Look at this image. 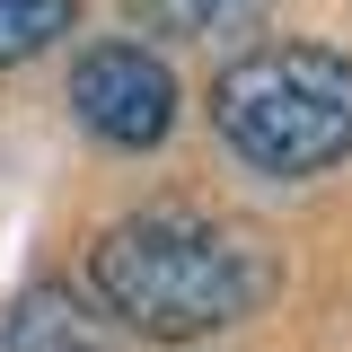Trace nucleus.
Here are the masks:
<instances>
[{"label":"nucleus","instance_id":"obj_2","mask_svg":"<svg viewBox=\"0 0 352 352\" xmlns=\"http://www.w3.org/2000/svg\"><path fill=\"white\" fill-rule=\"evenodd\" d=\"M212 132L256 176H317L352 150V53L247 44L212 80Z\"/></svg>","mask_w":352,"mask_h":352},{"label":"nucleus","instance_id":"obj_6","mask_svg":"<svg viewBox=\"0 0 352 352\" xmlns=\"http://www.w3.org/2000/svg\"><path fill=\"white\" fill-rule=\"evenodd\" d=\"M80 27V0H0V71L36 62Z\"/></svg>","mask_w":352,"mask_h":352},{"label":"nucleus","instance_id":"obj_3","mask_svg":"<svg viewBox=\"0 0 352 352\" xmlns=\"http://www.w3.org/2000/svg\"><path fill=\"white\" fill-rule=\"evenodd\" d=\"M176 71L150 53V44H88L80 62H71V115H80L106 150H159L176 132Z\"/></svg>","mask_w":352,"mask_h":352},{"label":"nucleus","instance_id":"obj_1","mask_svg":"<svg viewBox=\"0 0 352 352\" xmlns=\"http://www.w3.org/2000/svg\"><path fill=\"white\" fill-rule=\"evenodd\" d=\"M97 308L141 344H212L238 317H256L273 291V264L247 229L203 212H124L88 247Z\"/></svg>","mask_w":352,"mask_h":352},{"label":"nucleus","instance_id":"obj_5","mask_svg":"<svg viewBox=\"0 0 352 352\" xmlns=\"http://www.w3.org/2000/svg\"><path fill=\"white\" fill-rule=\"evenodd\" d=\"M273 0H132V18L141 27H159V36H247Z\"/></svg>","mask_w":352,"mask_h":352},{"label":"nucleus","instance_id":"obj_4","mask_svg":"<svg viewBox=\"0 0 352 352\" xmlns=\"http://www.w3.org/2000/svg\"><path fill=\"white\" fill-rule=\"evenodd\" d=\"M0 352H106V335H97V317H88L62 282H36L27 300L9 308Z\"/></svg>","mask_w":352,"mask_h":352}]
</instances>
